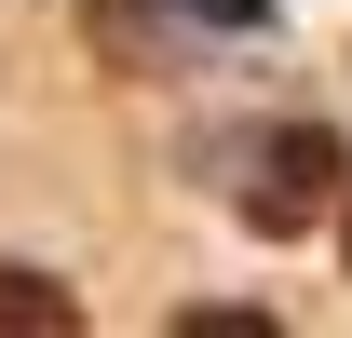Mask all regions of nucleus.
Listing matches in <instances>:
<instances>
[{"label":"nucleus","mask_w":352,"mask_h":338,"mask_svg":"<svg viewBox=\"0 0 352 338\" xmlns=\"http://www.w3.org/2000/svg\"><path fill=\"white\" fill-rule=\"evenodd\" d=\"M271 0H95V41L122 68H190L204 41H258Z\"/></svg>","instance_id":"obj_1"},{"label":"nucleus","mask_w":352,"mask_h":338,"mask_svg":"<svg viewBox=\"0 0 352 338\" xmlns=\"http://www.w3.org/2000/svg\"><path fill=\"white\" fill-rule=\"evenodd\" d=\"M325 190H339V135L325 122H271L258 149H244V190H230V203L258 216V230H311Z\"/></svg>","instance_id":"obj_2"},{"label":"nucleus","mask_w":352,"mask_h":338,"mask_svg":"<svg viewBox=\"0 0 352 338\" xmlns=\"http://www.w3.org/2000/svg\"><path fill=\"white\" fill-rule=\"evenodd\" d=\"M0 338H68V297L41 271H0Z\"/></svg>","instance_id":"obj_3"}]
</instances>
